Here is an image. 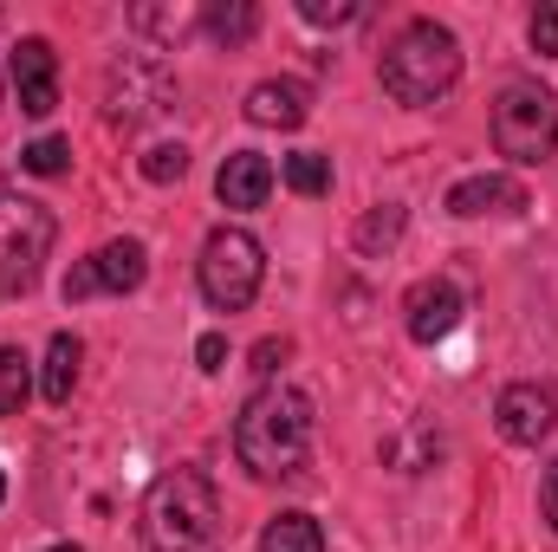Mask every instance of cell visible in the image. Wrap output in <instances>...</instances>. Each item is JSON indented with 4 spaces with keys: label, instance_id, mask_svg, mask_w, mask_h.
<instances>
[{
    "label": "cell",
    "instance_id": "obj_7",
    "mask_svg": "<svg viewBox=\"0 0 558 552\" xmlns=\"http://www.w3.org/2000/svg\"><path fill=\"white\" fill-rule=\"evenodd\" d=\"M175 105V79L149 59V52H124L111 65V85H105V118L111 124H149Z\"/></svg>",
    "mask_w": 558,
    "mask_h": 552
},
{
    "label": "cell",
    "instance_id": "obj_24",
    "mask_svg": "<svg viewBox=\"0 0 558 552\" xmlns=\"http://www.w3.org/2000/svg\"><path fill=\"white\" fill-rule=\"evenodd\" d=\"M526 33H533V52H539V59H558V0H546V7L533 13Z\"/></svg>",
    "mask_w": 558,
    "mask_h": 552
},
{
    "label": "cell",
    "instance_id": "obj_15",
    "mask_svg": "<svg viewBox=\"0 0 558 552\" xmlns=\"http://www.w3.org/2000/svg\"><path fill=\"white\" fill-rule=\"evenodd\" d=\"M78 364H85V345H78L72 332H52V345H46V377H39V391H46L52 410L72 404V391H78Z\"/></svg>",
    "mask_w": 558,
    "mask_h": 552
},
{
    "label": "cell",
    "instance_id": "obj_8",
    "mask_svg": "<svg viewBox=\"0 0 558 552\" xmlns=\"http://www.w3.org/2000/svg\"><path fill=\"white\" fill-rule=\"evenodd\" d=\"M494 422H500V435H507L513 448H539V442L558 429V391L553 384H539V377L507 384L500 404H494Z\"/></svg>",
    "mask_w": 558,
    "mask_h": 552
},
{
    "label": "cell",
    "instance_id": "obj_12",
    "mask_svg": "<svg viewBox=\"0 0 558 552\" xmlns=\"http://www.w3.org/2000/svg\"><path fill=\"white\" fill-rule=\"evenodd\" d=\"M305 118H312V92L299 79H260L247 92V124L260 131H299Z\"/></svg>",
    "mask_w": 558,
    "mask_h": 552
},
{
    "label": "cell",
    "instance_id": "obj_27",
    "mask_svg": "<svg viewBox=\"0 0 558 552\" xmlns=\"http://www.w3.org/2000/svg\"><path fill=\"white\" fill-rule=\"evenodd\" d=\"M539 507H546V520H553V533H558V461L546 468V488H539Z\"/></svg>",
    "mask_w": 558,
    "mask_h": 552
},
{
    "label": "cell",
    "instance_id": "obj_26",
    "mask_svg": "<svg viewBox=\"0 0 558 552\" xmlns=\"http://www.w3.org/2000/svg\"><path fill=\"white\" fill-rule=\"evenodd\" d=\"M279 364H286V338H267V345H254V371H260V377H274Z\"/></svg>",
    "mask_w": 558,
    "mask_h": 552
},
{
    "label": "cell",
    "instance_id": "obj_23",
    "mask_svg": "<svg viewBox=\"0 0 558 552\" xmlns=\"http://www.w3.org/2000/svg\"><path fill=\"white\" fill-rule=\"evenodd\" d=\"M364 7L357 0H299V20H312V26H351Z\"/></svg>",
    "mask_w": 558,
    "mask_h": 552
},
{
    "label": "cell",
    "instance_id": "obj_5",
    "mask_svg": "<svg viewBox=\"0 0 558 552\" xmlns=\"http://www.w3.org/2000/svg\"><path fill=\"white\" fill-rule=\"evenodd\" d=\"M494 149L500 156H513V163H546L558 149V98L546 85H507L500 98H494Z\"/></svg>",
    "mask_w": 558,
    "mask_h": 552
},
{
    "label": "cell",
    "instance_id": "obj_6",
    "mask_svg": "<svg viewBox=\"0 0 558 552\" xmlns=\"http://www.w3.org/2000/svg\"><path fill=\"white\" fill-rule=\"evenodd\" d=\"M52 235H59V221L46 202L0 189V292H20L39 279V261L52 254Z\"/></svg>",
    "mask_w": 558,
    "mask_h": 552
},
{
    "label": "cell",
    "instance_id": "obj_10",
    "mask_svg": "<svg viewBox=\"0 0 558 552\" xmlns=\"http://www.w3.org/2000/svg\"><path fill=\"white\" fill-rule=\"evenodd\" d=\"M461 312H468V292L454 286V279H416L410 286V299H403V325H410V338L416 345H441L454 325H461Z\"/></svg>",
    "mask_w": 558,
    "mask_h": 552
},
{
    "label": "cell",
    "instance_id": "obj_13",
    "mask_svg": "<svg viewBox=\"0 0 558 552\" xmlns=\"http://www.w3.org/2000/svg\"><path fill=\"white\" fill-rule=\"evenodd\" d=\"M526 208V189L513 176H461L448 189V215L474 221V215H520Z\"/></svg>",
    "mask_w": 558,
    "mask_h": 552
},
{
    "label": "cell",
    "instance_id": "obj_11",
    "mask_svg": "<svg viewBox=\"0 0 558 552\" xmlns=\"http://www.w3.org/2000/svg\"><path fill=\"white\" fill-rule=\"evenodd\" d=\"M7 79H13V98H20L26 118H52V105H59V59H52L46 39H20L13 59H7Z\"/></svg>",
    "mask_w": 558,
    "mask_h": 552
},
{
    "label": "cell",
    "instance_id": "obj_20",
    "mask_svg": "<svg viewBox=\"0 0 558 552\" xmlns=\"http://www.w3.org/2000/svg\"><path fill=\"white\" fill-rule=\"evenodd\" d=\"M286 189H299V195H325V189H331V156H318V149L286 156Z\"/></svg>",
    "mask_w": 558,
    "mask_h": 552
},
{
    "label": "cell",
    "instance_id": "obj_29",
    "mask_svg": "<svg viewBox=\"0 0 558 552\" xmlns=\"http://www.w3.org/2000/svg\"><path fill=\"white\" fill-rule=\"evenodd\" d=\"M0 501H7V475H0Z\"/></svg>",
    "mask_w": 558,
    "mask_h": 552
},
{
    "label": "cell",
    "instance_id": "obj_16",
    "mask_svg": "<svg viewBox=\"0 0 558 552\" xmlns=\"http://www.w3.org/2000/svg\"><path fill=\"white\" fill-rule=\"evenodd\" d=\"M254 26H260V7H254V0H208V7H202V33H208L215 46H247Z\"/></svg>",
    "mask_w": 558,
    "mask_h": 552
},
{
    "label": "cell",
    "instance_id": "obj_3",
    "mask_svg": "<svg viewBox=\"0 0 558 552\" xmlns=\"http://www.w3.org/2000/svg\"><path fill=\"white\" fill-rule=\"evenodd\" d=\"M454 79H461V39L441 20H410L384 46V92L397 105H435L454 92Z\"/></svg>",
    "mask_w": 558,
    "mask_h": 552
},
{
    "label": "cell",
    "instance_id": "obj_25",
    "mask_svg": "<svg viewBox=\"0 0 558 552\" xmlns=\"http://www.w3.org/2000/svg\"><path fill=\"white\" fill-rule=\"evenodd\" d=\"M195 364H202V371H228V338H221V332H202V338H195Z\"/></svg>",
    "mask_w": 558,
    "mask_h": 552
},
{
    "label": "cell",
    "instance_id": "obj_17",
    "mask_svg": "<svg viewBox=\"0 0 558 552\" xmlns=\"http://www.w3.org/2000/svg\"><path fill=\"white\" fill-rule=\"evenodd\" d=\"M260 552H325V527L312 514H274L260 533Z\"/></svg>",
    "mask_w": 558,
    "mask_h": 552
},
{
    "label": "cell",
    "instance_id": "obj_18",
    "mask_svg": "<svg viewBox=\"0 0 558 552\" xmlns=\"http://www.w3.org/2000/svg\"><path fill=\"white\" fill-rule=\"evenodd\" d=\"M403 241V208L397 202H384V208H371L364 221H357V248L364 254H384V248H397Z\"/></svg>",
    "mask_w": 558,
    "mask_h": 552
},
{
    "label": "cell",
    "instance_id": "obj_4",
    "mask_svg": "<svg viewBox=\"0 0 558 552\" xmlns=\"http://www.w3.org/2000/svg\"><path fill=\"white\" fill-rule=\"evenodd\" d=\"M195 279H202V299L215 312H247L260 279H267V254L247 228H215L202 241V261H195Z\"/></svg>",
    "mask_w": 558,
    "mask_h": 552
},
{
    "label": "cell",
    "instance_id": "obj_21",
    "mask_svg": "<svg viewBox=\"0 0 558 552\" xmlns=\"http://www.w3.org/2000/svg\"><path fill=\"white\" fill-rule=\"evenodd\" d=\"M182 169H189V149L182 143H149L143 149V176L149 182H182Z\"/></svg>",
    "mask_w": 558,
    "mask_h": 552
},
{
    "label": "cell",
    "instance_id": "obj_2",
    "mask_svg": "<svg viewBox=\"0 0 558 552\" xmlns=\"http://www.w3.org/2000/svg\"><path fill=\"white\" fill-rule=\"evenodd\" d=\"M221 527V494L202 468H169L143 494V547L149 552H202Z\"/></svg>",
    "mask_w": 558,
    "mask_h": 552
},
{
    "label": "cell",
    "instance_id": "obj_19",
    "mask_svg": "<svg viewBox=\"0 0 558 552\" xmlns=\"http://www.w3.org/2000/svg\"><path fill=\"white\" fill-rule=\"evenodd\" d=\"M26 391H33V371H26V351H13V345H0V416H20V404H26Z\"/></svg>",
    "mask_w": 558,
    "mask_h": 552
},
{
    "label": "cell",
    "instance_id": "obj_28",
    "mask_svg": "<svg viewBox=\"0 0 558 552\" xmlns=\"http://www.w3.org/2000/svg\"><path fill=\"white\" fill-rule=\"evenodd\" d=\"M39 552H78V547H39Z\"/></svg>",
    "mask_w": 558,
    "mask_h": 552
},
{
    "label": "cell",
    "instance_id": "obj_14",
    "mask_svg": "<svg viewBox=\"0 0 558 552\" xmlns=\"http://www.w3.org/2000/svg\"><path fill=\"white\" fill-rule=\"evenodd\" d=\"M267 189H274V163H267L260 149H234V156L221 163V176H215L221 208H260Z\"/></svg>",
    "mask_w": 558,
    "mask_h": 552
},
{
    "label": "cell",
    "instance_id": "obj_9",
    "mask_svg": "<svg viewBox=\"0 0 558 552\" xmlns=\"http://www.w3.org/2000/svg\"><path fill=\"white\" fill-rule=\"evenodd\" d=\"M149 274V254L143 241H105L92 261H78L65 274V299H92V292H137Z\"/></svg>",
    "mask_w": 558,
    "mask_h": 552
},
{
    "label": "cell",
    "instance_id": "obj_22",
    "mask_svg": "<svg viewBox=\"0 0 558 552\" xmlns=\"http://www.w3.org/2000/svg\"><path fill=\"white\" fill-rule=\"evenodd\" d=\"M65 156H72V143L65 137H39L20 149V169H33V176H59L65 169Z\"/></svg>",
    "mask_w": 558,
    "mask_h": 552
},
{
    "label": "cell",
    "instance_id": "obj_1",
    "mask_svg": "<svg viewBox=\"0 0 558 552\" xmlns=\"http://www.w3.org/2000/svg\"><path fill=\"white\" fill-rule=\"evenodd\" d=\"M312 429H318V416H312V397H305V391H292V384H260V391L247 397L241 422H234V455H241V468L260 475V481L299 475L305 455H312Z\"/></svg>",
    "mask_w": 558,
    "mask_h": 552
}]
</instances>
